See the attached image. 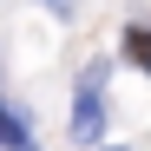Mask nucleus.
Wrapping results in <instances>:
<instances>
[{"label": "nucleus", "mask_w": 151, "mask_h": 151, "mask_svg": "<svg viewBox=\"0 0 151 151\" xmlns=\"http://www.w3.org/2000/svg\"><path fill=\"white\" fill-rule=\"evenodd\" d=\"M99 125H105V66H86L72 105V145H99Z\"/></svg>", "instance_id": "1"}, {"label": "nucleus", "mask_w": 151, "mask_h": 151, "mask_svg": "<svg viewBox=\"0 0 151 151\" xmlns=\"http://www.w3.org/2000/svg\"><path fill=\"white\" fill-rule=\"evenodd\" d=\"M125 59H132L138 72H151V27H132V33H125Z\"/></svg>", "instance_id": "2"}, {"label": "nucleus", "mask_w": 151, "mask_h": 151, "mask_svg": "<svg viewBox=\"0 0 151 151\" xmlns=\"http://www.w3.org/2000/svg\"><path fill=\"white\" fill-rule=\"evenodd\" d=\"M112 151H118V145H112Z\"/></svg>", "instance_id": "3"}]
</instances>
